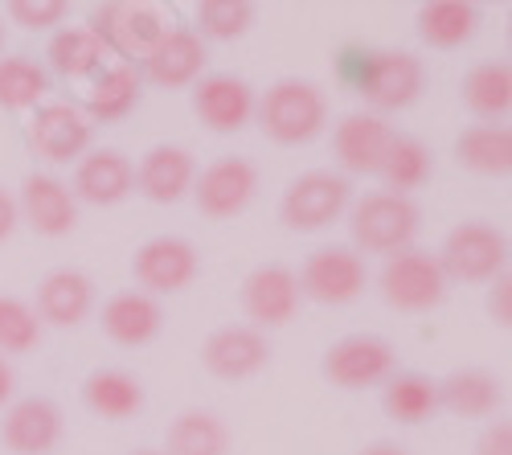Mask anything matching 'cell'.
<instances>
[{
    "instance_id": "cell-17",
    "label": "cell",
    "mask_w": 512,
    "mask_h": 455,
    "mask_svg": "<svg viewBox=\"0 0 512 455\" xmlns=\"http://www.w3.org/2000/svg\"><path fill=\"white\" fill-rule=\"evenodd\" d=\"M62 439V410L50 398H21L0 419V443L13 455H50Z\"/></svg>"
},
{
    "instance_id": "cell-11",
    "label": "cell",
    "mask_w": 512,
    "mask_h": 455,
    "mask_svg": "<svg viewBox=\"0 0 512 455\" xmlns=\"http://www.w3.org/2000/svg\"><path fill=\"white\" fill-rule=\"evenodd\" d=\"M254 189H259V169H254L246 156H222V160H213L209 169H201V177L193 181L189 193L205 218L226 222L246 210Z\"/></svg>"
},
{
    "instance_id": "cell-37",
    "label": "cell",
    "mask_w": 512,
    "mask_h": 455,
    "mask_svg": "<svg viewBox=\"0 0 512 455\" xmlns=\"http://www.w3.org/2000/svg\"><path fill=\"white\" fill-rule=\"evenodd\" d=\"M66 13H70V5H66V0H13V5H9V17H13V25H21V29H33V33L62 25V21H66Z\"/></svg>"
},
{
    "instance_id": "cell-1",
    "label": "cell",
    "mask_w": 512,
    "mask_h": 455,
    "mask_svg": "<svg viewBox=\"0 0 512 455\" xmlns=\"http://www.w3.org/2000/svg\"><path fill=\"white\" fill-rule=\"evenodd\" d=\"M254 115H259L263 136L291 148V144H308L324 132L328 99L308 78H283L263 95V103H254Z\"/></svg>"
},
{
    "instance_id": "cell-8",
    "label": "cell",
    "mask_w": 512,
    "mask_h": 455,
    "mask_svg": "<svg viewBox=\"0 0 512 455\" xmlns=\"http://www.w3.org/2000/svg\"><path fill=\"white\" fill-rule=\"evenodd\" d=\"M353 91L377 111H406L422 91V62L410 50H369Z\"/></svg>"
},
{
    "instance_id": "cell-13",
    "label": "cell",
    "mask_w": 512,
    "mask_h": 455,
    "mask_svg": "<svg viewBox=\"0 0 512 455\" xmlns=\"http://www.w3.org/2000/svg\"><path fill=\"white\" fill-rule=\"evenodd\" d=\"M394 128L386 119L353 111L336 123L332 132V152L340 160L345 173H361V177H381V164H386L390 148H394Z\"/></svg>"
},
{
    "instance_id": "cell-25",
    "label": "cell",
    "mask_w": 512,
    "mask_h": 455,
    "mask_svg": "<svg viewBox=\"0 0 512 455\" xmlns=\"http://www.w3.org/2000/svg\"><path fill=\"white\" fill-rule=\"evenodd\" d=\"M480 9L472 0H431L418 9V33L431 50H459L476 37Z\"/></svg>"
},
{
    "instance_id": "cell-30",
    "label": "cell",
    "mask_w": 512,
    "mask_h": 455,
    "mask_svg": "<svg viewBox=\"0 0 512 455\" xmlns=\"http://www.w3.org/2000/svg\"><path fill=\"white\" fill-rule=\"evenodd\" d=\"M381 406L394 423H426L439 410V382L426 374H394L381 390Z\"/></svg>"
},
{
    "instance_id": "cell-41",
    "label": "cell",
    "mask_w": 512,
    "mask_h": 455,
    "mask_svg": "<svg viewBox=\"0 0 512 455\" xmlns=\"http://www.w3.org/2000/svg\"><path fill=\"white\" fill-rule=\"evenodd\" d=\"M13 390H17V374H13V365L0 357V406H5L9 398H13Z\"/></svg>"
},
{
    "instance_id": "cell-18",
    "label": "cell",
    "mask_w": 512,
    "mask_h": 455,
    "mask_svg": "<svg viewBox=\"0 0 512 455\" xmlns=\"http://www.w3.org/2000/svg\"><path fill=\"white\" fill-rule=\"evenodd\" d=\"M21 210L29 218V226L46 238H66L78 226V201L70 193V185H62L50 173H33L25 177L21 189Z\"/></svg>"
},
{
    "instance_id": "cell-38",
    "label": "cell",
    "mask_w": 512,
    "mask_h": 455,
    "mask_svg": "<svg viewBox=\"0 0 512 455\" xmlns=\"http://www.w3.org/2000/svg\"><path fill=\"white\" fill-rule=\"evenodd\" d=\"M488 316H492L500 328L512 324V279H508V271L496 275L492 287H488Z\"/></svg>"
},
{
    "instance_id": "cell-22",
    "label": "cell",
    "mask_w": 512,
    "mask_h": 455,
    "mask_svg": "<svg viewBox=\"0 0 512 455\" xmlns=\"http://www.w3.org/2000/svg\"><path fill=\"white\" fill-rule=\"evenodd\" d=\"M197 181V169H193V156L177 144H156L144 152L140 169H136V189L156 201V205H173L181 201Z\"/></svg>"
},
{
    "instance_id": "cell-36",
    "label": "cell",
    "mask_w": 512,
    "mask_h": 455,
    "mask_svg": "<svg viewBox=\"0 0 512 455\" xmlns=\"http://www.w3.org/2000/svg\"><path fill=\"white\" fill-rule=\"evenodd\" d=\"M197 25L213 41H234L254 25V5H246V0H205V5H197Z\"/></svg>"
},
{
    "instance_id": "cell-28",
    "label": "cell",
    "mask_w": 512,
    "mask_h": 455,
    "mask_svg": "<svg viewBox=\"0 0 512 455\" xmlns=\"http://www.w3.org/2000/svg\"><path fill=\"white\" fill-rule=\"evenodd\" d=\"M82 402H87L95 415L103 419H136L144 410V386L140 378H132L127 369H95V374L82 382Z\"/></svg>"
},
{
    "instance_id": "cell-31",
    "label": "cell",
    "mask_w": 512,
    "mask_h": 455,
    "mask_svg": "<svg viewBox=\"0 0 512 455\" xmlns=\"http://www.w3.org/2000/svg\"><path fill=\"white\" fill-rule=\"evenodd\" d=\"M463 103L480 119H504L512 111V66L508 62H480L463 78Z\"/></svg>"
},
{
    "instance_id": "cell-20",
    "label": "cell",
    "mask_w": 512,
    "mask_h": 455,
    "mask_svg": "<svg viewBox=\"0 0 512 455\" xmlns=\"http://www.w3.org/2000/svg\"><path fill=\"white\" fill-rule=\"evenodd\" d=\"M205 70V41L193 33V29H168L160 41H156V50L144 58V70L156 87H168V91H177V87H189V82H197Z\"/></svg>"
},
{
    "instance_id": "cell-43",
    "label": "cell",
    "mask_w": 512,
    "mask_h": 455,
    "mask_svg": "<svg viewBox=\"0 0 512 455\" xmlns=\"http://www.w3.org/2000/svg\"><path fill=\"white\" fill-rule=\"evenodd\" d=\"M0 50H5V25H0Z\"/></svg>"
},
{
    "instance_id": "cell-4",
    "label": "cell",
    "mask_w": 512,
    "mask_h": 455,
    "mask_svg": "<svg viewBox=\"0 0 512 455\" xmlns=\"http://www.w3.org/2000/svg\"><path fill=\"white\" fill-rule=\"evenodd\" d=\"M439 267L463 283H492L508 271V238L488 222H459L443 242Z\"/></svg>"
},
{
    "instance_id": "cell-40",
    "label": "cell",
    "mask_w": 512,
    "mask_h": 455,
    "mask_svg": "<svg viewBox=\"0 0 512 455\" xmlns=\"http://www.w3.org/2000/svg\"><path fill=\"white\" fill-rule=\"evenodd\" d=\"M13 230H17V201L0 189V242L13 238Z\"/></svg>"
},
{
    "instance_id": "cell-10",
    "label": "cell",
    "mask_w": 512,
    "mask_h": 455,
    "mask_svg": "<svg viewBox=\"0 0 512 455\" xmlns=\"http://www.w3.org/2000/svg\"><path fill=\"white\" fill-rule=\"evenodd\" d=\"M295 279H300V296L336 308V304H353L365 292L369 271L353 246H320V251L308 255L304 271Z\"/></svg>"
},
{
    "instance_id": "cell-27",
    "label": "cell",
    "mask_w": 512,
    "mask_h": 455,
    "mask_svg": "<svg viewBox=\"0 0 512 455\" xmlns=\"http://www.w3.org/2000/svg\"><path fill=\"white\" fill-rule=\"evenodd\" d=\"M144 95V74L136 62H115L111 70H103V78L95 82V91L87 99V119L95 123H119L140 107Z\"/></svg>"
},
{
    "instance_id": "cell-23",
    "label": "cell",
    "mask_w": 512,
    "mask_h": 455,
    "mask_svg": "<svg viewBox=\"0 0 512 455\" xmlns=\"http://www.w3.org/2000/svg\"><path fill=\"white\" fill-rule=\"evenodd\" d=\"M439 406L459 419H492L504 406V382L488 369H455L439 382Z\"/></svg>"
},
{
    "instance_id": "cell-15",
    "label": "cell",
    "mask_w": 512,
    "mask_h": 455,
    "mask_svg": "<svg viewBox=\"0 0 512 455\" xmlns=\"http://www.w3.org/2000/svg\"><path fill=\"white\" fill-rule=\"evenodd\" d=\"M201 361L213 378L222 382H242L254 378L259 369L271 361V345L259 328L250 324H226L218 333H209V341L201 345Z\"/></svg>"
},
{
    "instance_id": "cell-34",
    "label": "cell",
    "mask_w": 512,
    "mask_h": 455,
    "mask_svg": "<svg viewBox=\"0 0 512 455\" xmlns=\"http://www.w3.org/2000/svg\"><path fill=\"white\" fill-rule=\"evenodd\" d=\"M107 58L103 41L87 29V25H70V29H58L54 41H50V66L62 74V78H82L99 70Z\"/></svg>"
},
{
    "instance_id": "cell-6",
    "label": "cell",
    "mask_w": 512,
    "mask_h": 455,
    "mask_svg": "<svg viewBox=\"0 0 512 455\" xmlns=\"http://www.w3.org/2000/svg\"><path fill=\"white\" fill-rule=\"evenodd\" d=\"M394 365H398V353L390 341H381L373 333H353V337H340L336 345H328L320 374L340 390H365L377 382H390Z\"/></svg>"
},
{
    "instance_id": "cell-29",
    "label": "cell",
    "mask_w": 512,
    "mask_h": 455,
    "mask_svg": "<svg viewBox=\"0 0 512 455\" xmlns=\"http://www.w3.org/2000/svg\"><path fill=\"white\" fill-rule=\"evenodd\" d=\"M164 451L168 455H226L230 431L218 415H209V410H185V415H177L173 427H168Z\"/></svg>"
},
{
    "instance_id": "cell-3",
    "label": "cell",
    "mask_w": 512,
    "mask_h": 455,
    "mask_svg": "<svg viewBox=\"0 0 512 455\" xmlns=\"http://www.w3.org/2000/svg\"><path fill=\"white\" fill-rule=\"evenodd\" d=\"M107 54H119L123 62L148 58L156 41L168 33V21L156 5H132V0H115V5H99L87 25Z\"/></svg>"
},
{
    "instance_id": "cell-12",
    "label": "cell",
    "mask_w": 512,
    "mask_h": 455,
    "mask_svg": "<svg viewBox=\"0 0 512 455\" xmlns=\"http://www.w3.org/2000/svg\"><path fill=\"white\" fill-rule=\"evenodd\" d=\"M304 296H300V279L283 263L254 267L242 283V312L254 320L250 328H283L295 320Z\"/></svg>"
},
{
    "instance_id": "cell-24",
    "label": "cell",
    "mask_w": 512,
    "mask_h": 455,
    "mask_svg": "<svg viewBox=\"0 0 512 455\" xmlns=\"http://www.w3.org/2000/svg\"><path fill=\"white\" fill-rule=\"evenodd\" d=\"M160 324H164V312L144 292H119L103 304V333L123 349L148 345L160 333Z\"/></svg>"
},
{
    "instance_id": "cell-19",
    "label": "cell",
    "mask_w": 512,
    "mask_h": 455,
    "mask_svg": "<svg viewBox=\"0 0 512 455\" xmlns=\"http://www.w3.org/2000/svg\"><path fill=\"white\" fill-rule=\"evenodd\" d=\"M95 308V283L74 271V267H62V271H50L37 287V320L41 324H58V328H74L91 316Z\"/></svg>"
},
{
    "instance_id": "cell-9",
    "label": "cell",
    "mask_w": 512,
    "mask_h": 455,
    "mask_svg": "<svg viewBox=\"0 0 512 455\" xmlns=\"http://www.w3.org/2000/svg\"><path fill=\"white\" fill-rule=\"evenodd\" d=\"M201 271V259L193 251L189 238H177V234H160V238H148L136 259H132V275L140 283L144 296H177L197 279Z\"/></svg>"
},
{
    "instance_id": "cell-42",
    "label": "cell",
    "mask_w": 512,
    "mask_h": 455,
    "mask_svg": "<svg viewBox=\"0 0 512 455\" xmlns=\"http://www.w3.org/2000/svg\"><path fill=\"white\" fill-rule=\"evenodd\" d=\"M361 455H410L402 443H394V439H377V443H369Z\"/></svg>"
},
{
    "instance_id": "cell-44",
    "label": "cell",
    "mask_w": 512,
    "mask_h": 455,
    "mask_svg": "<svg viewBox=\"0 0 512 455\" xmlns=\"http://www.w3.org/2000/svg\"><path fill=\"white\" fill-rule=\"evenodd\" d=\"M136 455H160V451H136Z\"/></svg>"
},
{
    "instance_id": "cell-2",
    "label": "cell",
    "mask_w": 512,
    "mask_h": 455,
    "mask_svg": "<svg viewBox=\"0 0 512 455\" xmlns=\"http://www.w3.org/2000/svg\"><path fill=\"white\" fill-rule=\"evenodd\" d=\"M349 230L365 255L410 251V238L418 234V205L398 193H365L353 205Z\"/></svg>"
},
{
    "instance_id": "cell-5",
    "label": "cell",
    "mask_w": 512,
    "mask_h": 455,
    "mask_svg": "<svg viewBox=\"0 0 512 455\" xmlns=\"http://www.w3.org/2000/svg\"><path fill=\"white\" fill-rule=\"evenodd\" d=\"M381 296L398 312H431L447 296V275L431 251H398L381 267Z\"/></svg>"
},
{
    "instance_id": "cell-7",
    "label": "cell",
    "mask_w": 512,
    "mask_h": 455,
    "mask_svg": "<svg viewBox=\"0 0 512 455\" xmlns=\"http://www.w3.org/2000/svg\"><path fill=\"white\" fill-rule=\"evenodd\" d=\"M349 197H353L349 177L328 173V169H312L287 185L279 214L291 230H324L349 210Z\"/></svg>"
},
{
    "instance_id": "cell-33",
    "label": "cell",
    "mask_w": 512,
    "mask_h": 455,
    "mask_svg": "<svg viewBox=\"0 0 512 455\" xmlns=\"http://www.w3.org/2000/svg\"><path fill=\"white\" fill-rule=\"evenodd\" d=\"M50 74L46 66H37L29 54L0 58V107L5 111H29L46 99Z\"/></svg>"
},
{
    "instance_id": "cell-16",
    "label": "cell",
    "mask_w": 512,
    "mask_h": 455,
    "mask_svg": "<svg viewBox=\"0 0 512 455\" xmlns=\"http://www.w3.org/2000/svg\"><path fill=\"white\" fill-rule=\"evenodd\" d=\"M91 144V119L70 103H41L29 119V148L50 160V164H66L74 156H82Z\"/></svg>"
},
{
    "instance_id": "cell-32",
    "label": "cell",
    "mask_w": 512,
    "mask_h": 455,
    "mask_svg": "<svg viewBox=\"0 0 512 455\" xmlns=\"http://www.w3.org/2000/svg\"><path fill=\"white\" fill-rule=\"evenodd\" d=\"M431 173H435L431 148H426L422 140H414V136H394V148H390L386 164H381V177H386L390 193L410 197L414 189H422L426 181H431Z\"/></svg>"
},
{
    "instance_id": "cell-35",
    "label": "cell",
    "mask_w": 512,
    "mask_h": 455,
    "mask_svg": "<svg viewBox=\"0 0 512 455\" xmlns=\"http://www.w3.org/2000/svg\"><path fill=\"white\" fill-rule=\"evenodd\" d=\"M37 345H41L37 312L17 296H0V353H33Z\"/></svg>"
},
{
    "instance_id": "cell-26",
    "label": "cell",
    "mask_w": 512,
    "mask_h": 455,
    "mask_svg": "<svg viewBox=\"0 0 512 455\" xmlns=\"http://www.w3.org/2000/svg\"><path fill=\"white\" fill-rule=\"evenodd\" d=\"M455 160L480 177H508L512 173V132L504 123H476V128H463L455 140Z\"/></svg>"
},
{
    "instance_id": "cell-39",
    "label": "cell",
    "mask_w": 512,
    "mask_h": 455,
    "mask_svg": "<svg viewBox=\"0 0 512 455\" xmlns=\"http://www.w3.org/2000/svg\"><path fill=\"white\" fill-rule=\"evenodd\" d=\"M476 455H512V427H508L504 419H496V423L480 435Z\"/></svg>"
},
{
    "instance_id": "cell-21",
    "label": "cell",
    "mask_w": 512,
    "mask_h": 455,
    "mask_svg": "<svg viewBox=\"0 0 512 455\" xmlns=\"http://www.w3.org/2000/svg\"><path fill=\"white\" fill-rule=\"evenodd\" d=\"M136 189V164L115 148H99L78 160L74 169V197L91 205H119Z\"/></svg>"
},
{
    "instance_id": "cell-14",
    "label": "cell",
    "mask_w": 512,
    "mask_h": 455,
    "mask_svg": "<svg viewBox=\"0 0 512 455\" xmlns=\"http://www.w3.org/2000/svg\"><path fill=\"white\" fill-rule=\"evenodd\" d=\"M193 111L209 132L234 136L254 115V91L238 74H205L193 82Z\"/></svg>"
}]
</instances>
